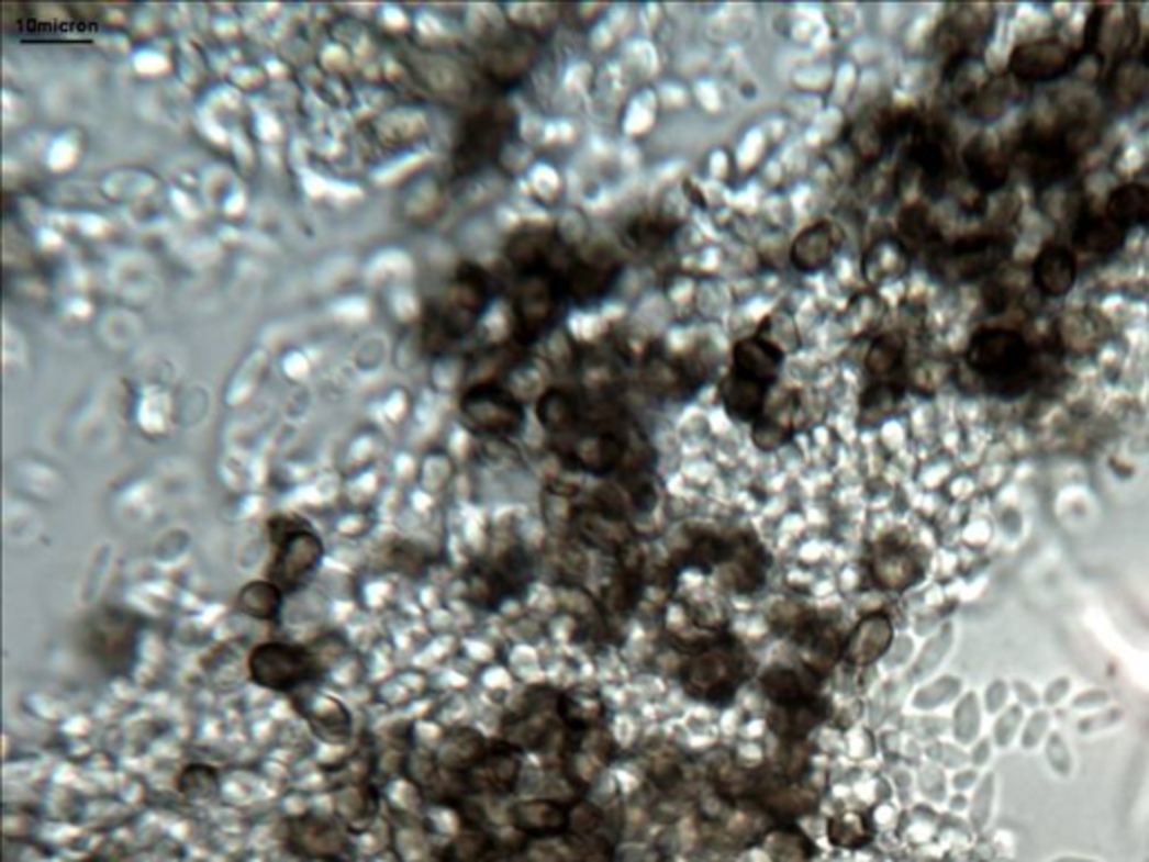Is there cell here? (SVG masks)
Listing matches in <instances>:
<instances>
[{
	"label": "cell",
	"instance_id": "6da1fadb",
	"mask_svg": "<svg viewBox=\"0 0 1149 862\" xmlns=\"http://www.w3.org/2000/svg\"><path fill=\"white\" fill-rule=\"evenodd\" d=\"M492 301V283L483 268L462 264L443 292L432 299L423 317V346L430 355H443L472 333Z\"/></svg>",
	"mask_w": 1149,
	"mask_h": 862
},
{
	"label": "cell",
	"instance_id": "7a4b0ae2",
	"mask_svg": "<svg viewBox=\"0 0 1149 862\" xmlns=\"http://www.w3.org/2000/svg\"><path fill=\"white\" fill-rule=\"evenodd\" d=\"M966 365L1000 398L1024 395L1037 380L1035 352L1022 333L1002 326H988L972 335L966 348Z\"/></svg>",
	"mask_w": 1149,
	"mask_h": 862
},
{
	"label": "cell",
	"instance_id": "3957f363",
	"mask_svg": "<svg viewBox=\"0 0 1149 862\" xmlns=\"http://www.w3.org/2000/svg\"><path fill=\"white\" fill-rule=\"evenodd\" d=\"M144 620L133 608L103 604L81 625V647L90 661L109 676H131L140 658Z\"/></svg>",
	"mask_w": 1149,
	"mask_h": 862
},
{
	"label": "cell",
	"instance_id": "277c9868",
	"mask_svg": "<svg viewBox=\"0 0 1149 862\" xmlns=\"http://www.w3.org/2000/svg\"><path fill=\"white\" fill-rule=\"evenodd\" d=\"M518 117L505 101H490L467 115L451 148V176L475 178L492 167L514 139Z\"/></svg>",
	"mask_w": 1149,
	"mask_h": 862
},
{
	"label": "cell",
	"instance_id": "5b68a950",
	"mask_svg": "<svg viewBox=\"0 0 1149 862\" xmlns=\"http://www.w3.org/2000/svg\"><path fill=\"white\" fill-rule=\"evenodd\" d=\"M249 681L270 692L294 694L305 687H315L326 670L324 658L305 645L294 642H260L247 658Z\"/></svg>",
	"mask_w": 1149,
	"mask_h": 862
},
{
	"label": "cell",
	"instance_id": "8992f818",
	"mask_svg": "<svg viewBox=\"0 0 1149 862\" xmlns=\"http://www.w3.org/2000/svg\"><path fill=\"white\" fill-rule=\"evenodd\" d=\"M546 38L531 25L512 23L488 36L479 49V68L488 83L501 92L524 83L539 64Z\"/></svg>",
	"mask_w": 1149,
	"mask_h": 862
},
{
	"label": "cell",
	"instance_id": "52a82bcc",
	"mask_svg": "<svg viewBox=\"0 0 1149 862\" xmlns=\"http://www.w3.org/2000/svg\"><path fill=\"white\" fill-rule=\"evenodd\" d=\"M275 557L268 569V580L286 593L301 589L324 562V541L303 522L290 517H272L268 522Z\"/></svg>",
	"mask_w": 1149,
	"mask_h": 862
},
{
	"label": "cell",
	"instance_id": "ba28073f",
	"mask_svg": "<svg viewBox=\"0 0 1149 862\" xmlns=\"http://www.w3.org/2000/svg\"><path fill=\"white\" fill-rule=\"evenodd\" d=\"M566 290L555 272L531 270L516 272L512 313H514V342L531 346L535 339L546 335L555 324Z\"/></svg>",
	"mask_w": 1149,
	"mask_h": 862
},
{
	"label": "cell",
	"instance_id": "9c48e42d",
	"mask_svg": "<svg viewBox=\"0 0 1149 862\" xmlns=\"http://www.w3.org/2000/svg\"><path fill=\"white\" fill-rule=\"evenodd\" d=\"M1011 240L997 234L963 236L932 251V272L950 283H972L1000 270L1011 257Z\"/></svg>",
	"mask_w": 1149,
	"mask_h": 862
},
{
	"label": "cell",
	"instance_id": "30bf717a",
	"mask_svg": "<svg viewBox=\"0 0 1149 862\" xmlns=\"http://www.w3.org/2000/svg\"><path fill=\"white\" fill-rule=\"evenodd\" d=\"M458 412L469 432L490 438L516 436L526 425L524 404L497 380H479L467 387L460 395Z\"/></svg>",
	"mask_w": 1149,
	"mask_h": 862
},
{
	"label": "cell",
	"instance_id": "8fae6325",
	"mask_svg": "<svg viewBox=\"0 0 1149 862\" xmlns=\"http://www.w3.org/2000/svg\"><path fill=\"white\" fill-rule=\"evenodd\" d=\"M744 674L746 668L741 653L735 647L718 642L696 649L683 668V683L688 692L699 698L725 703L735 696Z\"/></svg>",
	"mask_w": 1149,
	"mask_h": 862
},
{
	"label": "cell",
	"instance_id": "7c38bea8",
	"mask_svg": "<svg viewBox=\"0 0 1149 862\" xmlns=\"http://www.w3.org/2000/svg\"><path fill=\"white\" fill-rule=\"evenodd\" d=\"M907 163L918 171L925 193L941 195L955 165V139L948 126L941 122L912 124Z\"/></svg>",
	"mask_w": 1149,
	"mask_h": 862
},
{
	"label": "cell",
	"instance_id": "4fadbf2b",
	"mask_svg": "<svg viewBox=\"0 0 1149 862\" xmlns=\"http://www.w3.org/2000/svg\"><path fill=\"white\" fill-rule=\"evenodd\" d=\"M629 449L632 443L611 427H591L566 436V445L557 443V451H561L570 470H582L595 477H606L620 470L629 456Z\"/></svg>",
	"mask_w": 1149,
	"mask_h": 862
},
{
	"label": "cell",
	"instance_id": "5bb4252c",
	"mask_svg": "<svg viewBox=\"0 0 1149 862\" xmlns=\"http://www.w3.org/2000/svg\"><path fill=\"white\" fill-rule=\"evenodd\" d=\"M1138 12L1134 5H1098L1086 25L1084 49L1091 57H1114L1118 61L1129 57V49L1138 41Z\"/></svg>",
	"mask_w": 1149,
	"mask_h": 862
},
{
	"label": "cell",
	"instance_id": "9a60e30c",
	"mask_svg": "<svg viewBox=\"0 0 1149 862\" xmlns=\"http://www.w3.org/2000/svg\"><path fill=\"white\" fill-rule=\"evenodd\" d=\"M905 126H912L910 117L886 109V107H875V109L860 113L847 126L845 142L849 144L851 154L858 163H862L864 167H873L884 158L886 150H890L892 144L901 137Z\"/></svg>",
	"mask_w": 1149,
	"mask_h": 862
},
{
	"label": "cell",
	"instance_id": "2e32d148",
	"mask_svg": "<svg viewBox=\"0 0 1149 862\" xmlns=\"http://www.w3.org/2000/svg\"><path fill=\"white\" fill-rule=\"evenodd\" d=\"M995 21L990 5H957L938 25L934 34V49L946 59V70L972 57L970 47L981 41Z\"/></svg>",
	"mask_w": 1149,
	"mask_h": 862
},
{
	"label": "cell",
	"instance_id": "e0dca14e",
	"mask_svg": "<svg viewBox=\"0 0 1149 862\" xmlns=\"http://www.w3.org/2000/svg\"><path fill=\"white\" fill-rule=\"evenodd\" d=\"M1075 61L1078 55L1060 38H1035L1013 49L1008 75L1024 83H1049L1064 77Z\"/></svg>",
	"mask_w": 1149,
	"mask_h": 862
},
{
	"label": "cell",
	"instance_id": "ac0fdd59",
	"mask_svg": "<svg viewBox=\"0 0 1149 862\" xmlns=\"http://www.w3.org/2000/svg\"><path fill=\"white\" fill-rule=\"evenodd\" d=\"M288 847L310 860L324 862H353V847L346 833L320 816H301L290 822Z\"/></svg>",
	"mask_w": 1149,
	"mask_h": 862
},
{
	"label": "cell",
	"instance_id": "d6986e66",
	"mask_svg": "<svg viewBox=\"0 0 1149 862\" xmlns=\"http://www.w3.org/2000/svg\"><path fill=\"white\" fill-rule=\"evenodd\" d=\"M292 696L297 713L308 721L317 739L339 746L353 737V717L342 701L328 694H320L315 687L299 690Z\"/></svg>",
	"mask_w": 1149,
	"mask_h": 862
},
{
	"label": "cell",
	"instance_id": "ffe728a7",
	"mask_svg": "<svg viewBox=\"0 0 1149 862\" xmlns=\"http://www.w3.org/2000/svg\"><path fill=\"white\" fill-rule=\"evenodd\" d=\"M521 773V759L507 743L488 748L479 762L458 777V784L467 793H494L505 795L514 788Z\"/></svg>",
	"mask_w": 1149,
	"mask_h": 862
},
{
	"label": "cell",
	"instance_id": "44dd1931",
	"mask_svg": "<svg viewBox=\"0 0 1149 862\" xmlns=\"http://www.w3.org/2000/svg\"><path fill=\"white\" fill-rule=\"evenodd\" d=\"M570 526L584 544L604 552L620 555L626 546L636 541L634 528L624 522V517L602 508V505H598V508L595 505L574 508Z\"/></svg>",
	"mask_w": 1149,
	"mask_h": 862
},
{
	"label": "cell",
	"instance_id": "7402d4cb",
	"mask_svg": "<svg viewBox=\"0 0 1149 862\" xmlns=\"http://www.w3.org/2000/svg\"><path fill=\"white\" fill-rule=\"evenodd\" d=\"M845 245V232L830 221L808 225L791 245V266L802 275H815L826 270L833 259L840 255Z\"/></svg>",
	"mask_w": 1149,
	"mask_h": 862
},
{
	"label": "cell",
	"instance_id": "603a6c76",
	"mask_svg": "<svg viewBox=\"0 0 1149 862\" xmlns=\"http://www.w3.org/2000/svg\"><path fill=\"white\" fill-rule=\"evenodd\" d=\"M963 163L972 187L981 193L1000 191L1011 171V163L1004 146L990 135H977L963 150Z\"/></svg>",
	"mask_w": 1149,
	"mask_h": 862
},
{
	"label": "cell",
	"instance_id": "cb8c5ba5",
	"mask_svg": "<svg viewBox=\"0 0 1149 862\" xmlns=\"http://www.w3.org/2000/svg\"><path fill=\"white\" fill-rule=\"evenodd\" d=\"M620 272L622 268L613 261L580 257L561 279L566 301L578 303V306H593L613 290Z\"/></svg>",
	"mask_w": 1149,
	"mask_h": 862
},
{
	"label": "cell",
	"instance_id": "d4e9b609",
	"mask_svg": "<svg viewBox=\"0 0 1149 862\" xmlns=\"http://www.w3.org/2000/svg\"><path fill=\"white\" fill-rule=\"evenodd\" d=\"M584 398L564 387H553L537 402V421L553 436H572L584 425Z\"/></svg>",
	"mask_w": 1149,
	"mask_h": 862
},
{
	"label": "cell",
	"instance_id": "484cf974",
	"mask_svg": "<svg viewBox=\"0 0 1149 862\" xmlns=\"http://www.w3.org/2000/svg\"><path fill=\"white\" fill-rule=\"evenodd\" d=\"M783 360H787V352L777 344L763 335H755L737 342L733 348V369L729 371L777 387Z\"/></svg>",
	"mask_w": 1149,
	"mask_h": 862
},
{
	"label": "cell",
	"instance_id": "4316f807",
	"mask_svg": "<svg viewBox=\"0 0 1149 862\" xmlns=\"http://www.w3.org/2000/svg\"><path fill=\"white\" fill-rule=\"evenodd\" d=\"M772 389H774V384L729 371L721 387L723 407H725L727 416H733L735 421L755 423L763 414L766 404L772 395Z\"/></svg>",
	"mask_w": 1149,
	"mask_h": 862
},
{
	"label": "cell",
	"instance_id": "83f0119b",
	"mask_svg": "<svg viewBox=\"0 0 1149 862\" xmlns=\"http://www.w3.org/2000/svg\"><path fill=\"white\" fill-rule=\"evenodd\" d=\"M1078 279V264L1073 251L1062 245L1044 247L1033 264L1035 288L1051 299H1060L1071 292Z\"/></svg>",
	"mask_w": 1149,
	"mask_h": 862
},
{
	"label": "cell",
	"instance_id": "f1b7e54d",
	"mask_svg": "<svg viewBox=\"0 0 1149 862\" xmlns=\"http://www.w3.org/2000/svg\"><path fill=\"white\" fill-rule=\"evenodd\" d=\"M643 380L656 395H685L694 393L699 373L683 360L649 350L643 358Z\"/></svg>",
	"mask_w": 1149,
	"mask_h": 862
},
{
	"label": "cell",
	"instance_id": "f546056e",
	"mask_svg": "<svg viewBox=\"0 0 1149 862\" xmlns=\"http://www.w3.org/2000/svg\"><path fill=\"white\" fill-rule=\"evenodd\" d=\"M800 414V400L795 393H787L779 400H768L763 414L755 421L752 440L759 449L772 451L787 445L795 434V421Z\"/></svg>",
	"mask_w": 1149,
	"mask_h": 862
},
{
	"label": "cell",
	"instance_id": "4dcf8cb0",
	"mask_svg": "<svg viewBox=\"0 0 1149 862\" xmlns=\"http://www.w3.org/2000/svg\"><path fill=\"white\" fill-rule=\"evenodd\" d=\"M763 557L761 548L748 537L727 541L725 560L721 562L723 582L744 593L755 591L763 582Z\"/></svg>",
	"mask_w": 1149,
	"mask_h": 862
},
{
	"label": "cell",
	"instance_id": "1f68e13d",
	"mask_svg": "<svg viewBox=\"0 0 1149 862\" xmlns=\"http://www.w3.org/2000/svg\"><path fill=\"white\" fill-rule=\"evenodd\" d=\"M892 638H894V627H892L890 616L880 614V612L869 614L854 629V634L845 647V658L858 668L871 665L886 649H890Z\"/></svg>",
	"mask_w": 1149,
	"mask_h": 862
},
{
	"label": "cell",
	"instance_id": "d6a6232c",
	"mask_svg": "<svg viewBox=\"0 0 1149 862\" xmlns=\"http://www.w3.org/2000/svg\"><path fill=\"white\" fill-rule=\"evenodd\" d=\"M514 829L533 838H555L568 829V808L553 799L521 802L510 810Z\"/></svg>",
	"mask_w": 1149,
	"mask_h": 862
},
{
	"label": "cell",
	"instance_id": "836d02e7",
	"mask_svg": "<svg viewBox=\"0 0 1149 862\" xmlns=\"http://www.w3.org/2000/svg\"><path fill=\"white\" fill-rule=\"evenodd\" d=\"M1149 90V68L1136 57H1123L1114 64L1107 79L1109 104L1118 111H1131Z\"/></svg>",
	"mask_w": 1149,
	"mask_h": 862
},
{
	"label": "cell",
	"instance_id": "e575fe53",
	"mask_svg": "<svg viewBox=\"0 0 1149 862\" xmlns=\"http://www.w3.org/2000/svg\"><path fill=\"white\" fill-rule=\"evenodd\" d=\"M907 360V339L892 331L875 337L867 350L864 371L873 382H899Z\"/></svg>",
	"mask_w": 1149,
	"mask_h": 862
},
{
	"label": "cell",
	"instance_id": "d590c367",
	"mask_svg": "<svg viewBox=\"0 0 1149 862\" xmlns=\"http://www.w3.org/2000/svg\"><path fill=\"white\" fill-rule=\"evenodd\" d=\"M910 251L899 236L878 238L864 255V277L873 286L894 281L910 268Z\"/></svg>",
	"mask_w": 1149,
	"mask_h": 862
},
{
	"label": "cell",
	"instance_id": "8d00e7d4",
	"mask_svg": "<svg viewBox=\"0 0 1149 862\" xmlns=\"http://www.w3.org/2000/svg\"><path fill=\"white\" fill-rule=\"evenodd\" d=\"M486 750H488V743L479 732L469 730V728H458V730H451L443 739L436 757H438L440 769L458 780L462 773H467L479 762V759L486 754Z\"/></svg>",
	"mask_w": 1149,
	"mask_h": 862
},
{
	"label": "cell",
	"instance_id": "74e56055",
	"mask_svg": "<svg viewBox=\"0 0 1149 862\" xmlns=\"http://www.w3.org/2000/svg\"><path fill=\"white\" fill-rule=\"evenodd\" d=\"M1127 232L1107 216H1078L1073 230V245L1093 257H1109L1125 245Z\"/></svg>",
	"mask_w": 1149,
	"mask_h": 862
},
{
	"label": "cell",
	"instance_id": "f35d334b",
	"mask_svg": "<svg viewBox=\"0 0 1149 862\" xmlns=\"http://www.w3.org/2000/svg\"><path fill=\"white\" fill-rule=\"evenodd\" d=\"M921 567L916 557L901 546H884L871 562V575L886 591H903L916 582Z\"/></svg>",
	"mask_w": 1149,
	"mask_h": 862
},
{
	"label": "cell",
	"instance_id": "ab89813d",
	"mask_svg": "<svg viewBox=\"0 0 1149 862\" xmlns=\"http://www.w3.org/2000/svg\"><path fill=\"white\" fill-rule=\"evenodd\" d=\"M1105 216L1125 232L1149 223V187L1140 182L1116 187L1107 198Z\"/></svg>",
	"mask_w": 1149,
	"mask_h": 862
},
{
	"label": "cell",
	"instance_id": "60d3db41",
	"mask_svg": "<svg viewBox=\"0 0 1149 862\" xmlns=\"http://www.w3.org/2000/svg\"><path fill=\"white\" fill-rule=\"evenodd\" d=\"M283 602L286 591L272 580L247 582L236 595L238 612L258 623H275L283 612Z\"/></svg>",
	"mask_w": 1149,
	"mask_h": 862
},
{
	"label": "cell",
	"instance_id": "b9f144b4",
	"mask_svg": "<svg viewBox=\"0 0 1149 862\" xmlns=\"http://www.w3.org/2000/svg\"><path fill=\"white\" fill-rule=\"evenodd\" d=\"M1011 101V79L1006 75H988L966 99L963 107L972 120L995 122L1004 115Z\"/></svg>",
	"mask_w": 1149,
	"mask_h": 862
},
{
	"label": "cell",
	"instance_id": "7bdbcfd3",
	"mask_svg": "<svg viewBox=\"0 0 1149 862\" xmlns=\"http://www.w3.org/2000/svg\"><path fill=\"white\" fill-rule=\"evenodd\" d=\"M800 645L804 649V658L808 668L815 672H828L840 656V640L838 631L828 625L811 623L804 625L800 631Z\"/></svg>",
	"mask_w": 1149,
	"mask_h": 862
},
{
	"label": "cell",
	"instance_id": "ee69618b",
	"mask_svg": "<svg viewBox=\"0 0 1149 862\" xmlns=\"http://www.w3.org/2000/svg\"><path fill=\"white\" fill-rule=\"evenodd\" d=\"M557 713L570 726V730L584 732V730L598 728V721L602 719V713H604V705L595 694L578 690V692L559 696Z\"/></svg>",
	"mask_w": 1149,
	"mask_h": 862
},
{
	"label": "cell",
	"instance_id": "f6af8a7d",
	"mask_svg": "<svg viewBox=\"0 0 1149 862\" xmlns=\"http://www.w3.org/2000/svg\"><path fill=\"white\" fill-rule=\"evenodd\" d=\"M896 236L903 240L910 255H914V251H923V249L934 251L938 245H941V240H938V232L923 205H912L901 214Z\"/></svg>",
	"mask_w": 1149,
	"mask_h": 862
},
{
	"label": "cell",
	"instance_id": "bcb514c9",
	"mask_svg": "<svg viewBox=\"0 0 1149 862\" xmlns=\"http://www.w3.org/2000/svg\"><path fill=\"white\" fill-rule=\"evenodd\" d=\"M678 232V223L665 216H643L636 219L629 227H626V243L634 249L643 251H658L669 240H673Z\"/></svg>",
	"mask_w": 1149,
	"mask_h": 862
},
{
	"label": "cell",
	"instance_id": "7dc6e473",
	"mask_svg": "<svg viewBox=\"0 0 1149 862\" xmlns=\"http://www.w3.org/2000/svg\"><path fill=\"white\" fill-rule=\"evenodd\" d=\"M761 687H763L766 696L777 707H793V705L811 698V694L806 692L800 674L789 670V668H772V670H768L763 674V679H761Z\"/></svg>",
	"mask_w": 1149,
	"mask_h": 862
},
{
	"label": "cell",
	"instance_id": "c3c4849f",
	"mask_svg": "<svg viewBox=\"0 0 1149 862\" xmlns=\"http://www.w3.org/2000/svg\"><path fill=\"white\" fill-rule=\"evenodd\" d=\"M384 560L389 562L391 571L402 573L404 578H421L432 567L434 557L423 544L400 539L387 548Z\"/></svg>",
	"mask_w": 1149,
	"mask_h": 862
},
{
	"label": "cell",
	"instance_id": "681fc988",
	"mask_svg": "<svg viewBox=\"0 0 1149 862\" xmlns=\"http://www.w3.org/2000/svg\"><path fill=\"white\" fill-rule=\"evenodd\" d=\"M828 838L833 844L856 849L869 842L871 829L862 814H858V810H847V814H840L838 818L830 820Z\"/></svg>",
	"mask_w": 1149,
	"mask_h": 862
},
{
	"label": "cell",
	"instance_id": "f907efd6",
	"mask_svg": "<svg viewBox=\"0 0 1149 862\" xmlns=\"http://www.w3.org/2000/svg\"><path fill=\"white\" fill-rule=\"evenodd\" d=\"M903 398V384L899 382H871L860 398V414L873 418L892 414Z\"/></svg>",
	"mask_w": 1149,
	"mask_h": 862
},
{
	"label": "cell",
	"instance_id": "816d5d0a",
	"mask_svg": "<svg viewBox=\"0 0 1149 862\" xmlns=\"http://www.w3.org/2000/svg\"><path fill=\"white\" fill-rule=\"evenodd\" d=\"M766 847L777 862H804L813 855L811 842L791 829H777L766 838Z\"/></svg>",
	"mask_w": 1149,
	"mask_h": 862
},
{
	"label": "cell",
	"instance_id": "f5cc1de1",
	"mask_svg": "<svg viewBox=\"0 0 1149 862\" xmlns=\"http://www.w3.org/2000/svg\"><path fill=\"white\" fill-rule=\"evenodd\" d=\"M178 788L185 795L209 797L219 788V775L214 769H209V766H189L182 771V775L178 780Z\"/></svg>",
	"mask_w": 1149,
	"mask_h": 862
},
{
	"label": "cell",
	"instance_id": "db71d44e",
	"mask_svg": "<svg viewBox=\"0 0 1149 862\" xmlns=\"http://www.w3.org/2000/svg\"><path fill=\"white\" fill-rule=\"evenodd\" d=\"M1062 342L1073 350H1086L1095 342V324L1093 320H1086V315L1075 313L1069 315L1060 326Z\"/></svg>",
	"mask_w": 1149,
	"mask_h": 862
},
{
	"label": "cell",
	"instance_id": "11a10c76",
	"mask_svg": "<svg viewBox=\"0 0 1149 862\" xmlns=\"http://www.w3.org/2000/svg\"><path fill=\"white\" fill-rule=\"evenodd\" d=\"M600 827V814L591 804H578L568 810V829L580 836H589Z\"/></svg>",
	"mask_w": 1149,
	"mask_h": 862
},
{
	"label": "cell",
	"instance_id": "9f6ffc18",
	"mask_svg": "<svg viewBox=\"0 0 1149 862\" xmlns=\"http://www.w3.org/2000/svg\"><path fill=\"white\" fill-rule=\"evenodd\" d=\"M694 614V625L696 627H705V629H716L725 623L723 614H721V606H716L714 602H701L694 606V612H690V616Z\"/></svg>",
	"mask_w": 1149,
	"mask_h": 862
}]
</instances>
